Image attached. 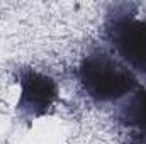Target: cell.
<instances>
[{
    "instance_id": "cell-1",
    "label": "cell",
    "mask_w": 146,
    "mask_h": 144,
    "mask_svg": "<svg viewBox=\"0 0 146 144\" xmlns=\"http://www.w3.org/2000/svg\"><path fill=\"white\" fill-rule=\"evenodd\" d=\"M82 92L95 104L124 100L139 85L138 76L119 58L107 51H92L83 56L76 68Z\"/></svg>"
},
{
    "instance_id": "cell-2",
    "label": "cell",
    "mask_w": 146,
    "mask_h": 144,
    "mask_svg": "<svg viewBox=\"0 0 146 144\" xmlns=\"http://www.w3.org/2000/svg\"><path fill=\"white\" fill-rule=\"evenodd\" d=\"M104 36L131 71L146 76V19L127 3L117 5L106 19Z\"/></svg>"
},
{
    "instance_id": "cell-3",
    "label": "cell",
    "mask_w": 146,
    "mask_h": 144,
    "mask_svg": "<svg viewBox=\"0 0 146 144\" xmlns=\"http://www.w3.org/2000/svg\"><path fill=\"white\" fill-rule=\"evenodd\" d=\"M19 98L17 114L26 122H34L48 115L60 97L58 83L49 76L33 68H21L17 71Z\"/></svg>"
},
{
    "instance_id": "cell-4",
    "label": "cell",
    "mask_w": 146,
    "mask_h": 144,
    "mask_svg": "<svg viewBox=\"0 0 146 144\" xmlns=\"http://www.w3.org/2000/svg\"><path fill=\"white\" fill-rule=\"evenodd\" d=\"M115 117L122 127L146 136V88L138 87L131 95H127Z\"/></svg>"
}]
</instances>
